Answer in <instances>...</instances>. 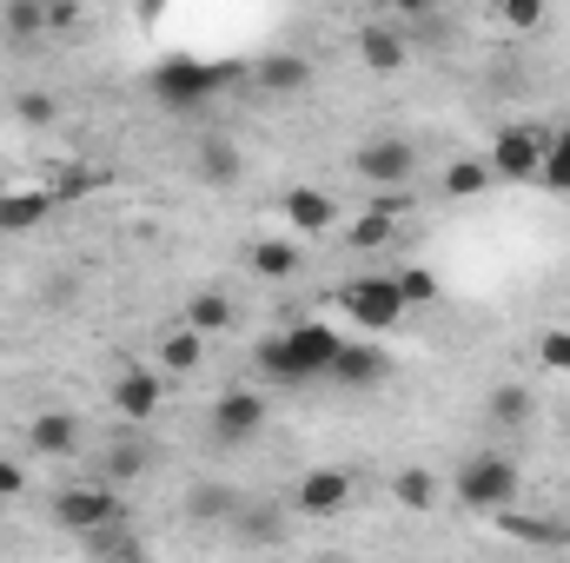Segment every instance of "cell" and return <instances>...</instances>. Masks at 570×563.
Wrapping results in <instances>:
<instances>
[{"label":"cell","mask_w":570,"mask_h":563,"mask_svg":"<svg viewBox=\"0 0 570 563\" xmlns=\"http://www.w3.org/2000/svg\"><path fill=\"white\" fill-rule=\"evenodd\" d=\"M338 345H345V338H338L332 325L305 318V325H285V332H273V338H259L253 365H259V378H273V385H285V392H298V385H325Z\"/></svg>","instance_id":"obj_1"},{"label":"cell","mask_w":570,"mask_h":563,"mask_svg":"<svg viewBox=\"0 0 570 563\" xmlns=\"http://www.w3.org/2000/svg\"><path fill=\"white\" fill-rule=\"evenodd\" d=\"M451 497H458L464 511H478V517H498V511H511V504L524 497V471H518V457L498 451V444L464 451L458 471H451Z\"/></svg>","instance_id":"obj_2"},{"label":"cell","mask_w":570,"mask_h":563,"mask_svg":"<svg viewBox=\"0 0 570 563\" xmlns=\"http://www.w3.org/2000/svg\"><path fill=\"white\" fill-rule=\"evenodd\" d=\"M246 67H219V60H193V53H166L153 73H146V87H153V100L159 107H206L219 87H233Z\"/></svg>","instance_id":"obj_3"},{"label":"cell","mask_w":570,"mask_h":563,"mask_svg":"<svg viewBox=\"0 0 570 563\" xmlns=\"http://www.w3.org/2000/svg\"><path fill=\"white\" fill-rule=\"evenodd\" d=\"M338 312H345L358 332H372V338H379V332H399L412 305H405V292H399V279H392V273H379V279L338 285Z\"/></svg>","instance_id":"obj_4"},{"label":"cell","mask_w":570,"mask_h":563,"mask_svg":"<svg viewBox=\"0 0 570 563\" xmlns=\"http://www.w3.org/2000/svg\"><path fill=\"white\" fill-rule=\"evenodd\" d=\"M352 172L365 186H412L419 179V140L412 134H372L352 152Z\"/></svg>","instance_id":"obj_5"},{"label":"cell","mask_w":570,"mask_h":563,"mask_svg":"<svg viewBox=\"0 0 570 563\" xmlns=\"http://www.w3.org/2000/svg\"><path fill=\"white\" fill-rule=\"evenodd\" d=\"M114 517H127V497H120V484H73V491H60L53 497V524L67 531V537H80V531H94V524H114Z\"/></svg>","instance_id":"obj_6"},{"label":"cell","mask_w":570,"mask_h":563,"mask_svg":"<svg viewBox=\"0 0 570 563\" xmlns=\"http://www.w3.org/2000/svg\"><path fill=\"white\" fill-rule=\"evenodd\" d=\"M325 385H338V392H379V385H392V352L379 345V338H345L338 345V358H332V372H325Z\"/></svg>","instance_id":"obj_7"},{"label":"cell","mask_w":570,"mask_h":563,"mask_svg":"<svg viewBox=\"0 0 570 563\" xmlns=\"http://www.w3.org/2000/svg\"><path fill=\"white\" fill-rule=\"evenodd\" d=\"M544 140H551V127H531V120H511V127H498V140H491V172L498 179H538V166H544Z\"/></svg>","instance_id":"obj_8"},{"label":"cell","mask_w":570,"mask_h":563,"mask_svg":"<svg viewBox=\"0 0 570 563\" xmlns=\"http://www.w3.org/2000/svg\"><path fill=\"white\" fill-rule=\"evenodd\" d=\"M206 431H213V444H253L266 431V398L259 392H219Z\"/></svg>","instance_id":"obj_9"},{"label":"cell","mask_w":570,"mask_h":563,"mask_svg":"<svg viewBox=\"0 0 570 563\" xmlns=\"http://www.w3.org/2000/svg\"><path fill=\"white\" fill-rule=\"evenodd\" d=\"M279 219H285L292 239H318V233L338 226V199H332L325 186H285L279 192Z\"/></svg>","instance_id":"obj_10"},{"label":"cell","mask_w":570,"mask_h":563,"mask_svg":"<svg viewBox=\"0 0 570 563\" xmlns=\"http://www.w3.org/2000/svg\"><path fill=\"white\" fill-rule=\"evenodd\" d=\"M345 504H352V477H345L338 464L305 471V477H298V491H292V511H298V517H318V524H325V517H338Z\"/></svg>","instance_id":"obj_11"},{"label":"cell","mask_w":570,"mask_h":563,"mask_svg":"<svg viewBox=\"0 0 570 563\" xmlns=\"http://www.w3.org/2000/svg\"><path fill=\"white\" fill-rule=\"evenodd\" d=\"M226 531H233L239 551H279L285 537H292V517H285L279 504H239Z\"/></svg>","instance_id":"obj_12"},{"label":"cell","mask_w":570,"mask_h":563,"mask_svg":"<svg viewBox=\"0 0 570 563\" xmlns=\"http://www.w3.org/2000/svg\"><path fill=\"white\" fill-rule=\"evenodd\" d=\"M239 172H246V152L226 140V134H199L193 140V179L199 186H219L226 192V186H239Z\"/></svg>","instance_id":"obj_13"},{"label":"cell","mask_w":570,"mask_h":563,"mask_svg":"<svg viewBox=\"0 0 570 563\" xmlns=\"http://www.w3.org/2000/svg\"><path fill=\"white\" fill-rule=\"evenodd\" d=\"M159 398H166V378L159 372H146V365H127L120 378H114V412L127 424H146L159 412Z\"/></svg>","instance_id":"obj_14"},{"label":"cell","mask_w":570,"mask_h":563,"mask_svg":"<svg viewBox=\"0 0 570 563\" xmlns=\"http://www.w3.org/2000/svg\"><path fill=\"white\" fill-rule=\"evenodd\" d=\"M246 80H253L259 93H273V100H292V93L312 87V60H305V53H266V60L246 67Z\"/></svg>","instance_id":"obj_15"},{"label":"cell","mask_w":570,"mask_h":563,"mask_svg":"<svg viewBox=\"0 0 570 563\" xmlns=\"http://www.w3.org/2000/svg\"><path fill=\"white\" fill-rule=\"evenodd\" d=\"M80 418L73 412H33L27 418V457H73L80 451Z\"/></svg>","instance_id":"obj_16"},{"label":"cell","mask_w":570,"mask_h":563,"mask_svg":"<svg viewBox=\"0 0 570 563\" xmlns=\"http://www.w3.org/2000/svg\"><path fill=\"white\" fill-rule=\"evenodd\" d=\"M47 213H53V192H47V186H13V192H0V233H7V239L47 226Z\"/></svg>","instance_id":"obj_17"},{"label":"cell","mask_w":570,"mask_h":563,"mask_svg":"<svg viewBox=\"0 0 570 563\" xmlns=\"http://www.w3.org/2000/svg\"><path fill=\"white\" fill-rule=\"evenodd\" d=\"M498 531H504V537H518V544L570 551V524H564V517H524L518 504H511V511H498Z\"/></svg>","instance_id":"obj_18"},{"label":"cell","mask_w":570,"mask_h":563,"mask_svg":"<svg viewBox=\"0 0 570 563\" xmlns=\"http://www.w3.org/2000/svg\"><path fill=\"white\" fill-rule=\"evenodd\" d=\"M239 504H246L239 484H219V477H206V484L186 491V517H193V524H233Z\"/></svg>","instance_id":"obj_19"},{"label":"cell","mask_w":570,"mask_h":563,"mask_svg":"<svg viewBox=\"0 0 570 563\" xmlns=\"http://www.w3.org/2000/svg\"><path fill=\"white\" fill-rule=\"evenodd\" d=\"M405 53H412V47H405V33H392L385 20L358 27V60H365L372 73H399V67H405Z\"/></svg>","instance_id":"obj_20"},{"label":"cell","mask_w":570,"mask_h":563,"mask_svg":"<svg viewBox=\"0 0 570 563\" xmlns=\"http://www.w3.org/2000/svg\"><path fill=\"white\" fill-rule=\"evenodd\" d=\"M233 318H239V305H233V292H219V285H206V292H193L186 298V325L193 332H233Z\"/></svg>","instance_id":"obj_21"},{"label":"cell","mask_w":570,"mask_h":563,"mask_svg":"<svg viewBox=\"0 0 570 563\" xmlns=\"http://www.w3.org/2000/svg\"><path fill=\"white\" fill-rule=\"evenodd\" d=\"M531 418H538V398H531L524 385H498V392L484 398V424H491V431H524Z\"/></svg>","instance_id":"obj_22"},{"label":"cell","mask_w":570,"mask_h":563,"mask_svg":"<svg viewBox=\"0 0 570 563\" xmlns=\"http://www.w3.org/2000/svg\"><path fill=\"white\" fill-rule=\"evenodd\" d=\"M438 497H444V484L431 477L425 464L392 471V504H399V511H438Z\"/></svg>","instance_id":"obj_23"},{"label":"cell","mask_w":570,"mask_h":563,"mask_svg":"<svg viewBox=\"0 0 570 563\" xmlns=\"http://www.w3.org/2000/svg\"><path fill=\"white\" fill-rule=\"evenodd\" d=\"M491 186H498L491 159H451V166H444V179H438V192H444V199H478V192H491Z\"/></svg>","instance_id":"obj_24"},{"label":"cell","mask_w":570,"mask_h":563,"mask_svg":"<svg viewBox=\"0 0 570 563\" xmlns=\"http://www.w3.org/2000/svg\"><path fill=\"white\" fill-rule=\"evenodd\" d=\"M253 273L259 279H298V266H305V246H292V239H253Z\"/></svg>","instance_id":"obj_25"},{"label":"cell","mask_w":570,"mask_h":563,"mask_svg":"<svg viewBox=\"0 0 570 563\" xmlns=\"http://www.w3.org/2000/svg\"><path fill=\"white\" fill-rule=\"evenodd\" d=\"M199 358H206V332H193V325H179V332H166L159 338V372H199Z\"/></svg>","instance_id":"obj_26"},{"label":"cell","mask_w":570,"mask_h":563,"mask_svg":"<svg viewBox=\"0 0 570 563\" xmlns=\"http://www.w3.org/2000/svg\"><path fill=\"white\" fill-rule=\"evenodd\" d=\"M80 551H87V557H140L146 544L127 531V517H114V524H94V531H80Z\"/></svg>","instance_id":"obj_27"},{"label":"cell","mask_w":570,"mask_h":563,"mask_svg":"<svg viewBox=\"0 0 570 563\" xmlns=\"http://www.w3.org/2000/svg\"><path fill=\"white\" fill-rule=\"evenodd\" d=\"M538 186H544V192H558V199H570V127H558V134L544 140V166H538Z\"/></svg>","instance_id":"obj_28"},{"label":"cell","mask_w":570,"mask_h":563,"mask_svg":"<svg viewBox=\"0 0 570 563\" xmlns=\"http://www.w3.org/2000/svg\"><path fill=\"white\" fill-rule=\"evenodd\" d=\"M100 477H107V484L146 477V444H107V451H100Z\"/></svg>","instance_id":"obj_29"},{"label":"cell","mask_w":570,"mask_h":563,"mask_svg":"<svg viewBox=\"0 0 570 563\" xmlns=\"http://www.w3.org/2000/svg\"><path fill=\"white\" fill-rule=\"evenodd\" d=\"M345 246H352V253H379V246H399V219H385V213H365L358 226H345Z\"/></svg>","instance_id":"obj_30"},{"label":"cell","mask_w":570,"mask_h":563,"mask_svg":"<svg viewBox=\"0 0 570 563\" xmlns=\"http://www.w3.org/2000/svg\"><path fill=\"white\" fill-rule=\"evenodd\" d=\"M0 20H7L13 40H40V33H47V0H7Z\"/></svg>","instance_id":"obj_31"},{"label":"cell","mask_w":570,"mask_h":563,"mask_svg":"<svg viewBox=\"0 0 570 563\" xmlns=\"http://www.w3.org/2000/svg\"><path fill=\"white\" fill-rule=\"evenodd\" d=\"M13 120H20V127H53V120H60V107H53V93L20 87V93H13Z\"/></svg>","instance_id":"obj_32"},{"label":"cell","mask_w":570,"mask_h":563,"mask_svg":"<svg viewBox=\"0 0 570 563\" xmlns=\"http://www.w3.org/2000/svg\"><path fill=\"white\" fill-rule=\"evenodd\" d=\"M40 305H47V312L80 305V273H47V279H40Z\"/></svg>","instance_id":"obj_33"},{"label":"cell","mask_w":570,"mask_h":563,"mask_svg":"<svg viewBox=\"0 0 570 563\" xmlns=\"http://www.w3.org/2000/svg\"><path fill=\"white\" fill-rule=\"evenodd\" d=\"M498 7V20L511 27V33H531L538 20H544V0H491Z\"/></svg>","instance_id":"obj_34"},{"label":"cell","mask_w":570,"mask_h":563,"mask_svg":"<svg viewBox=\"0 0 570 563\" xmlns=\"http://www.w3.org/2000/svg\"><path fill=\"white\" fill-rule=\"evenodd\" d=\"M392 279L405 292V305H431V298H438V279H431L425 266H405V273H392Z\"/></svg>","instance_id":"obj_35"},{"label":"cell","mask_w":570,"mask_h":563,"mask_svg":"<svg viewBox=\"0 0 570 563\" xmlns=\"http://www.w3.org/2000/svg\"><path fill=\"white\" fill-rule=\"evenodd\" d=\"M87 186H94V172H87V166H73V172H53V179H47V192H53V206H60V199H80Z\"/></svg>","instance_id":"obj_36"},{"label":"cell","mask_w":570,"mask_h":563,"mask_svg":"<svg viewBox=\"0 0 570 563\" xmlns=\"http://www.w3.org/2000/svg\"><path fill=\"white\" fill-rule=\"evenodd\" d=\"M372 213L405 219V213H412V192H405V186H372Z\"/></svg>","instance_id":"obj_37"},{"label":"cell","mask_w":570,"mask_h":563,"mask_svg":"<svg viewBox=\"0 0 570 563\" xmlns=\"http://www.w3.org/2000/svg\"><path fill=\"white\" fill-rule=\"evenodd\" d=\"M73 27H80V0H47V33L67 40Z\"/></svg>","instance_id":"obj_38"},{"label":"cell","mask_w":570,"mask_h":563,"mask_svg":"<svg viewBox=\"0 0 570 563\" xmlns=\"http://www.w3.org/2000/svg\"><path fill=\"white\" fill-rule=\"evenodd\" d=\"M538 358H544L551 372H570V332H544V338H538Z\"/></svg>","instance_id":"obj_39"},{"label":"cell","mask_w":570,"mask_h":563,"mask_svg":"<svg viewBox=\"0 0 570 563\" xmlns=\"http://www.w3.org/2000/svg\"><path fill=\"white\" fill-rule=\"evenodd\" d=\"M0 497H7V504L27 497V464H20V457H0Z\"/></svg>","instance_id":"obj_40"},{"label":"cell","mask_w":570,"mask_h":563,"mask_svg":"<svg viewBox=\"0 0 570 563\" xmlns=\"http://www.w3.org/2000/svg\"><path fill=\"white\" fill-rule=\"evenodd\" d=\"M431 7H438V0H392V13H412V20H419V13H431Z\"/></svg>","instance_id":"obj_41"},{"label":"cell","mask_w":570,"mask_h":563,"mask_svg":"<svg viewBox=\"0 0 570 563\" xmlns=\"http://www.w3.org/2000/svg\"><path fill=\"white\" fill-rule=\"evenodd\" d=\"M0 504H7V497H0Z\"/></svg>","instance_id":"obj_42"}]
</instances>
